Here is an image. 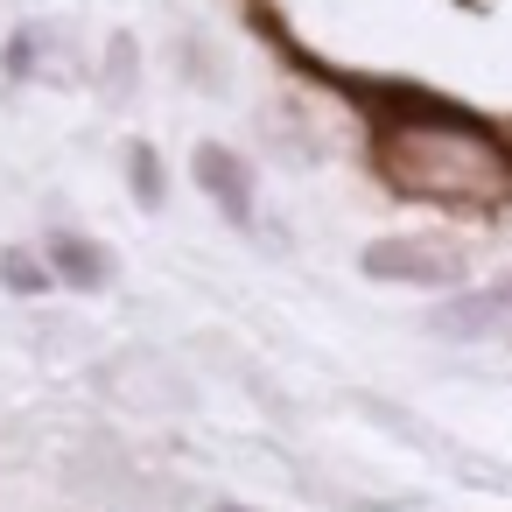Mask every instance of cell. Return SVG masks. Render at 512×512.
Instances as JSON below:
<instances>
[{
	"instance_id": "8992f818",
	"label": "cell",
	"mask_w": 512,
	"mask_h": 512,
	"mask_svg": "<svg viewBox=\"0 0 512 512\" xmlns=\"http://www.w3.org/2000/svg\"><path fill=\"white\" fill-rule=\"evenodd\" d=\"M0 281H8L15 295H36V288H50L57 274H50V260H36V253H0Z\"/></svg>"
},
{
	"instance_id": "3957f363",
	"label": "cell",
	"mask_w": 512,
	"mask_h": 512,
	"mask_svg": "<svg viewBox=\"0 0 512 512\" xmlns=\"http://www.w3.org/2000/svg\"><path fill=\"white\" fill-rule=\"evenodd\" d=\"M190 176H197V190H204L232 225H253V169H246L232 148H197Z\"/></svg>"
},
{
	"instance_id": "277c9868",
	"label": "cell",
	"mask_w": 512,
	"mask_h": 512,
	"mask_svg": "<svg viewBox=\"0 0 512 512\" xmlns=\"http://www.w3.org/2000/svg\"><path fill=\"white\" fill-rule=\"evenodd\" d=\"M505 316H512V274H498L491 288L456 295L449 309H435V337H484V330H498Z\"/></svg>"
},
{
	"instance_id": "ba28073f",
	"label": "cell",
	"mask_w": 512,
	"mask_h": 512,
	"mask_svg": "<svg viewBox=\"0 0 512 512\" xmlns=\"http://www.w3.org/2000/svg\"><path fill=\"white\" fill-rule=\"evenodd\" d=\"M36 43H43V29H15V43H8V78H29Z\"/></svg>"
},
{
	"instance_id": "5b68a950",
	"label": "cell",
	"mask_w": 512,
	"mask_h": 512,
	"mask_svg": "<svg viewBox=\"0 0 512 512\" xmlns=\"http://www.w3.org/2000/svg\"><path fill=\"white\" fill-rule=\"evenodd\" d=\"M43 260H50V274H57L64 288H85V295L113 281V253H106V246H92V239H78V232H50Z\"/></svg>"
},
{
	"instance_id": "6da1fadb",
	"label": "cell",
	"mask_w": 512,
	"mask_h": 512,
	"mask_svg": "<svg viewBox=\"0 0 512 512\" xmlns=\"http://www.w3.org/2000/svg\"><path fill=\"white\" fill-rule=\"evenodd\" d=\"M379 176L386 190L414 204H456V211H498L512 204V148L442 99H393V120L379 134Z\"/></svg>"
},
{
	"instance_id": "52a82bcc",
	"label": "cell",
	"mask_w": 512,
	"mask_h": 512,
	"mask_svg": "<svg viewBox=\"0 0 512 512\" xmlns=\"http://www.w3.org/2000/svg\"><path fill=\"white\" fill-rule=\"evenodd\" d=\"M127 176H134V197L141 204H162V162H155V148H134L127 155Z\"/></svg>"
},
{
	"instance_id": "7a4b0ae2",
	"label": "cell",
	"mask_w": 512,
	"mask_h": 512,
	"mask_svg": "<svg viewBox=\"0 0 512 512\" xmlns=\"http://www.w3.org/2000/svg\"><path fill=\"white\" fill-rule=\"evenodd\" d=\"M365 274L393 281V288H456L463 281V253L449 239H372L365 246Z\"/></svg>"
}]
</instances>
